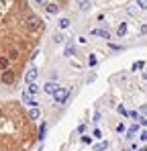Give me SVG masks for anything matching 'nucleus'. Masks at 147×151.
I'll use <instances>...</instances> for the list:
<instances>
[{
    "instance_id": "nucleus-24",
    "label": "nucleus",
    "mask_w": 147,
    "mask_h": 151,
    "mask_svg": "<svg viewBox=\"0 0 147 151\" xmlns=\"http://www.w3.org/2000/svg\"><path fill=\"white\" fill-rule=\"evenodd\" d=\"M110 49H112V51H122V47H121V45H115V43H110Z\"/></svg>"
},
{
    "instance_id": "nucleus-19",
    "label": "nucleus",
    "mask_w": 147,
    "mask_h": 151,
    "mask_svg": "<svg viewBox=\"0 0 147 151\" xmlns=\"http://www.w3.org/2000/svg\"><path fill=\"white\" fill-rule=\"evenodd\" d=\"M88 63H90V65H96V63H98V57L94 55V53H92V55L88 57Z\"/></svg>"
},
{
    "instance_id": "nucleus-20",
    "label": "nucleus",
    "mask_w": 147,
    "mask_h": 151,
    "mask_svg": "<svg viewBox=\"0 0 147 151\" xmlns=\"http://www.w3.org/2000/svg\"><path fill=\"white\" fill-rule=\"evenodd\" d=\"M137 6H139L141 10H147V0H137Z\"/></svg>"
},
{
    "instance_id": "nucleus-14",
    "label": "nucleus",
    "mask_w": 147,
    "mask_h": 151,
    "mask_svg": "<svg viewBox=\"0 0 147 151\" xmlns=\"http://www.w3.org/2000/svg\"><path fill=\"white\" fill-rule=\"evenodd\" d=\"M57 27H59V29H68V27H70V19H59Z\"/></svg>"
},
{
    "instance_id": "nucleus-26",
    "label": "nucleus",
    "mask_w": 147,
    "mask_h": 151,
    "mask_svg": "<svg viewBox=\"0 0 147 151\" xmlns=\"http://www.w3.org/2000/svg\"><path fill=\"white\" fill-rule=\"evenodd\" d=\"M137 121H139V125H143V127L147 125V119H145V116H139V119H137Z\"/></svg>"
},
{
    "instance_id": "nucleus-25",
    "label": "nucleus",
    "mask_w": 147,
    "mask_h": 151,
    "mask_svg": "<svg viewBox=\"0 0 147 151\" xmlns=\"http://www.w3.org/2000/svg\"><path fill=\"white\" fill-rule=\"evenodd\" d=\"M119 112H121L122 116H129V112H127V110H125V106H119Z\"/></svg>"
},
{
    "instance_id": "nucleus-23",
    "label": "nucleus",
    "mask_w": 147,
    "mask_h": 151,
    "mask_svg": "<svg viewBox=\"0 0 147 151\" xmlns=\"http://www.w3.org/2000/svg\"><path fill=\"white\" fill-rule=\"evenodd\" d=\"M53 41H55V43H61V41H63V35H59V33H57V35L53 37Z\"/></svg>"
},
{
    "instance_id": "nucleus-8",
    "label": "nucleus",
    "mask_w": 147,
    "mask_h": 151,
    "mask_svg": "<svg viewBox=\"0 0 147 151\" xmlns=\"http://www.w3.org/2000/svg\"><path fill=\"white\" fill-rule=\"evenodd\" d=\"M27 86H29V88H27V92H29V94H33V96H35V94L39 92V86H37L35 82H33V84H27Z\"/></svg>"
},
{
    "instance_id": "nucleus-2",
    "label": "nucleus",
    "mask_w": 147,
    "mask_h": 151,
    "mask_svg": "<svg viewBox=\"0 0 147 151\" xmlns=\"http://www.w3.org/2000/svg\"><path fill=\"white\" fill-rule=\"evenodd\" d=\"M24 25H27V29H29L31 33H33V31H39V29L43 27V21H41L39 17H29Z\"/></svg>"
},
{
    "instance_id": "nucleus-22",
    "label": "nucleus",
    "mask_w": 147,
    "mask_h": 151,
    "mask_svg": "<svg viewBox=\"0 0 147 151\" xmlns=\"http://www.w3.org/2000/svg\"><path fill=\"white\" fill-rule=\"evenodd\" d=\"M66 55H74V45H72V43L66 47Z\"/></svg>"
},
{
    "instance_id": "nucleus-12",
    "label": "nucleus",
    "mask_w": 147,
    "mask_h": 151,
    "mask_svg": "<svg viewBox=\"0 0 147 151\" xmlns=\"http://www.w3.org/2000/svg\"><path fill=\"white\" fill-rule=\"evenodd\" d=\"M8 70V57H0V72Z\"/></svg>"
},
{
    "instance_id": "nucleus-30",
    "label": "nucleus",
    "mask_w": 147,
    "mask_h": 151,
    "mask_svg": "<svg viewBox=\"0 0 147 151\" xmlns=\"http://www.w3.org/2000/svg\"><path fill=\"white\" fill-rule=\"evenodd\" d=\"M35 2H37V4H43V2H45V0H35Z\"/></svg>"
},
{
    "instance_id": "nucleus-5",
    "label": "nucleus",
    "mask_w": 147,
    "mask_h": 151,
    "mask_svg": "<svg viewBox=\"0 0 147 151\" xmlns=\"http://www.w3.org/2000/svg\"><path fill=\"white\" fill-rule=\"evenodd\" d=\"M57 88H59V84H57V82H47V84L43 86V90H45L47 94H55V90H57Z\"/></svg>"
},
{
    "instance_id": "nucleus-9",
    "label": "nucleus",
    "mask_w": 147,
    "mask_h": 151,
    "mask_svg": "<svg viewBox=\"0 0 147 151\" xmlns=\"http://www.w3.org/2000/svg\"><path fill=\"white\" fill-rule=\"evenodd\" d=\"M45 131H47V125H45V123H43V125L39 127V137H37V139H39V141H43V139H45Z\"/></svg>"
},
{
    "instance_id": "nucleus-21",
    "label": "nucleus",
    "mask_w": 147,
    "mask_h": 151,
    "mask_svg": "<svg viewBox=\"0 0 147 151\" xmlns=\"http://www.w3.org/2000/svg\"><path fill=\"white\" fill-rule=\"evenodd\" d=\"M82 143H86V145H90V143H92V137H88V135H84V137H82Z\"/></svg>"
},
{
    "instance_id": "nucleus-10",
    "label": "nucleus",
    "mask_w": 147,
    "mask_h": 151,
    "mask_svg": "<svg viewBox=\"0 0 147 151\" xmlns=\"http://www.w3.org/2000/svg\"><path fill=\"white\" fill-rule=\"evenodd\" d=\"M125 33H127V23H121L119 29H117V35H119V37H125Z\"/></svg>"
},
{
    "instance_id": "nucleus-13",
    "label": "nucleus",
    "mask_w": 147,
    "mask_h": 151,
    "mask_svg": "<svg viewBox=\"0 0 147 151\" xmlns=\"http://www.w3.org/2000/svg\"><path fill=\"white\" fill-rule=\"evenodd\" d=\"M137 131H139V125H133L129 131H127V137H129V139H133V135H135Z\"/></svg>"
},
{
    "instance_id": "nucleus-6",
    "label": "nucleus",
    "mask_w": 147,
    "mask_h": 151,
    "mask_svg": "<svg viewBox=\"0 0 147 151\" xmlns=\"http://www.w3.org/2000/svg\"><path fill=\"white\" fill-rule=\"evenodd\" d=\"M92 35L102 37V39H108V37H110V35H108V31H104V29H94V31H92Z\"/></svg>"
},
{
    "instance_id": "nucleus-33",
    "label": "nucleus",
    "mask_w": 147,
    "mask_h": 151,
    "mask_svg": "<svg viewBox=\"0 0 147 151\" xmlns=\"http://www.w3.org/2000/svg\"><path fill=\"white\" fill-rule=\"evenodd\" d=\"M145 78H147V74H145Z\"/></svg>"
},
{
    "instance_id": "nucleus-28",
    "label": "nucleus",
    "mask_w": 147,
    "mask_h": 151,
    "mask_svg": "<svg viewBox=\"0 0 147 151\" xmlns=\"http://www.w3.org/2000/svg\"><path fill=\"white\" fill-rule=\"evenodd\" d=\"M129 116H131V119H135V121H137V119H139V114H137V112H135V110H131V112H129Z\"/></svg>"
},
{
    "instance_id": "nucleus-32",
    "label": "nucleus",
    "mask_w": 147,
    "mask_h": 151,
    "mask_svg": "<svg viewBox=\"0 0 147 151\" xmlns=\"http://www.w3.org/2000/svg\"><path fill=\"white\" fill-rule=\"evenodd\" d=\"M0 116H2V108H0Z\"/></svg>"
},
{
    "instance_id": "nucleus-11",
    "label": "nucleus",
    "mask_w": 147,
    "mask_h": 151,
    "mask_svg": "<svg viewBox=\"0 0 147 151\" xmlns=\"http://www.w3.org/2000/svg\"><path fill=\"white\" fill-rule=\"evenodd\" d=\"M45 8H47L49 14H57V10H59V6H57V4H47Z\"/></svg>"
},
{
    "instance_id": "nucleus-3",
    "label": "nucleus",
    "mask_w": 147,
    "mask_h": 151,
    "mask_svg": "<svg viewBox=\"0 0 147 151\" xmlns=\"http://www.w3.org/2000/svg\"><path fill=\"white\" fill-rule=\"evenodd\" d=\"M14 80H17V76H14L12 70H4V72H2V82H4V84L10 86V84H14Z\"/></svg>"
},
{
    "instance_id": "nucleus-16",
    "label": "nucleus",
    "mask_w": 147,
    "mask_h": 151,
    "mask_svg": "<svg viewBox=\"0 0 147 151\" xmlns=\"http://www.w3.org/2000/svg\"><path fill=\"white\" fill-rule=\"evenodd\" d=\"M108 149V143L106 141H102V143H98L96 147H94V151H106Z\"/></svg>"
},
{
    "instance_id": "nucleus-1",
    "label": "nucleus",
    "mask_w": 147,
    "mask_h": 151,
    "mask_svg": "<svg viewBox=\"0 0 147 151\" xmlns=\"http://www.w3.org/2000/svg\"><path fill=\"white\" fill-rule=\"evenodd\" d=\"M68 96H70V88H61V86H59V88L55 90V94H53V98H55L57 104H63V102L68 100Z\"/></svg>"
},
{
    "instance_id": "nucleus-4",
    "label": "nucleus",
    "mask_w": 147,
    "mask_h": 151,
    "mask_svg": "<svg viewBox=\"0 0 147 151\" xmlns=\"http://www.w3.org/2000/svg\"><path fill=\"white\" fill-rule=\"evenodd\" d=\"M37 76H39L37 68H29V72L24 74V82H27V84H33V82L37 80Z\"/></svg>"
},
{
    "instance_id": "nucleus-18",
    "label": "nucleus",
    "mask_w": 147,
    "mask_h": 151,
    "mask_svg": "<svg viewBox=\"0 0 147 151\" xmlns=\"http://www.w3.org/2000/svg\"><path fill=\"white\" fill-rule=\"evenodd\" d=\"M17 57H19V51H17V49L8 51V59H17Z\"/></svg>"
},
{
    "instance_id": "nucleus-15",
    "label": "nucleus",
    "mask_w": 147,
    "mask_h": 151,
    "mask_svg": "<svg viewBox=\"0 0 147 151\" xmlns=\"http://www.w3.org/2000/svg\"><path fill=\"white\" fill-rule=\"evenodd\" d=\"M80 10L88 12V10H90V2H88V0H82V2H80Z\"/></svg>"
},
{
    "instance_id": "nucleus-27",
    "label": "nucleus",
    "mask_w": 147,
    "mask_h": 151,
    "mask_svg": "<svg viewBox=\"0 0 147 151\" xmlns=\"http://www.w3.org/2000/svg\"><path fill=\"white\" fill-rule=\"evenodd\" d=\"M102 137V133H100V129H94V139H100Z\"/></svg>"
},
{
    "instance_id": "nucleus-31",
    "label": "nucleus",
    "mask_w": 147,
    "mask_h": 151,
    "mask_svg": "<svg viewBox=\"0 0 147 151\" xmlns=\"http://www.w3.org/2000/svg\"><path fill=\"white\" fill-rule=\"evenodd\" d=\"M139 151H147V149H145V147H143V149H139Z\"/></svg>"
},
{
    "instance_id": "nucleus-17",
    "label": "nucleus",
    "mask_w": 147,
    "mask_h": 151,
    "mask_svg": "<svg viewBox=\"0 0 147 151\" xmlns=\"http://www.w3.org/2000/svg\"><path fill=\"white\" fill-rule=\"evenodd\" d=\"M141 68H145V63H143V61H135L133 68H131V72H137V70H141Z\"/></svg>"
},
{
    "instance_id": "nucleus-7",
    "label": "nucleus",
    "mask_w": 147,
    "mask_h": 151,
    "mask_svg": "<svg viewBox=\"0 0 147 151\" xmlns=\"http://www.w3.org/2000/svg\"><path fill=\"white\" fill-rule=\"evenodd\" d=\"M29 116H31L33 121H37V119L41 116V110H39L37 106H33V108H31V112H29Z\"/></svg>"
},
{
    "instance_id": "nucleus-29",
    "label": "nucleus",
    "mask_w": 147,
    "mask_h": 151,
    "mask_svg": "<svg viewBox=\"0 0 147 151\" xmlns=\"http://www.w3.org/2000/svg\"><path fill=\"white\" fill-rule=\"evenodd\" d=\"M139 139H141V141H147V131H143V133H141V137H139Z\"/></svg>"
}]
</instances>
